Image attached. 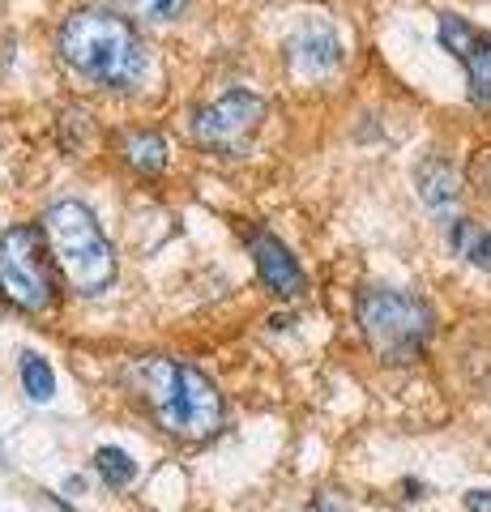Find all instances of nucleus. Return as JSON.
Segmentation results:
<instances>
[{
	"instance_id": "f257e3e1",
	"label": "nucleus",
	"mask_w": 491,
	"mask_h": 512,
	"mask_svg": "<svg viewBox=\"0 0 491 512\" xmlns=\"http://www.w3.org/2000/svg\"><path fill=\"white\" fill-rule=\"evenodd\" d=\"M129 380L137 384L141 402L150 406L158 427L171 431L176 440H210L223 427V397L201 367L154 355L133 363Z\"/></svg>"
},
{
	"instance_id": "f03ea898",
	"label": "nucleus",
	"mask_w": 491,
	"mask_h": 512,
	"mask_svg": "<svg viewBox=\"0 0 491 512\" xmlns=\"http://www.w3.org/2000/svg\"><path fill=\"white\" fill-rule=\"evenodd\" d=\"M60 56L82 77L112 90H133L146 73V47L133 26L107 9H82L60 26Z\"/></svg>"
},
{
	"instance_id": "7ed1b4c3",
	"label": "nucleus",
	"mask_w": 491,
	"mask_h": 512,
	"mask_svg": "<svg viewBox=\"0 0 491 512\" xmlns=\"http://www.w3.org/2000/svg\"><path fill=\"white\" fill-rule=\"evenodd\" d=\"M43 239L52 244V261L77 295H103L116 282L112 244L82 201H60L43 214Z\"/></svg>"
},
{
	"instance_id": "20e7f679",
	"label": "nucleus",
	"mask_w": 491,
	"mask_h": 512,
	"mask_svg": "<svg viewBox=\"0 0 491 512\" xmlns=\"http://www.w3.org/2000/svg\"><path fill=\"white\" fill-rule=\"evenodd\" d=\"M355 320L372 346V355L389 367L415 363L436 333L432 303H423L410 291H393V286H363L355 303Z\"/></svg>"
},
{
	"instance_id": "39448f33",
	"label": "nucleus",
	"mask_w": 491,
	"mask_h": 512,
	"mask_svg": "<svg viewBox=\"0 0 491 512\" xmlns=\"http://www.w3.org/2000/svg\"><path fill=\"white\" fill-rule=\"evenodd\" d=\"M0 295L22 312H43L52 303L56 278L43 256V227H9L0 235Z\"/></svg>"
},
{
	"instance_id": "423d86ee",
	"label": "nucleus",
	"mask_w": 491,
	"mask_h": 512,
	"mask_svg": "<svg viewBox=\"0 0 491 512\" xmlns=\"http://www.w3.org/2000/svg\"><path fill=\"white\" fill-rule=\"evenodd\" d=\"M265 116H269V103L261 99V94L231 90L218 103L193 111L188 133H193L197 146H205L218 158H244L252 150V141H257V133H261Z\"/></svg>"
},
{
	"instance_id": "0eeeda50",
	"label": "nucleus",
	"mask_w": 491,
	"mask_h": 512,
	"mask_svg": "<svg viewBox=\"0 0 491 512\" xmlns=\"http://www.w3.org/2000/svg\"><path fill=\"white\" fill-rule=\"evenodd\" d=\"M436 39L466 69V99L474 107H491V35L487 30L470 26L457 13H440Z\"/></svg>"
},
{
	"instance_id": "6e6552de",
	"label": "nucleus",
	"mask_w": 491,
	"mask_h": 512,
	"mask_svg": "<svg viewBox=\"0 0 491 512\" xmlns=\"http://www.w3.org/2000/svg\"><path fill=\"white\" fill-rule=\"evenodd\" d=\"M248 252H252V265H257L261 282H265L278 299L304 295L308 278H304V269H299L295 252L282 244L278 235H269V231H248Z\"/></svg>"
},
{
	"instance_id": "1a4fd4ad",
	"label": "nucleus",
	"mask_w": 491,
	"mask_h": 512,
	"mask_svg": "<svg viewBox=\"0 0 491 512\" xmlns=\"http://www.w3.org/2000/svg\"><path fill=\"white\" fill-rule=\"evenodd\" d=\"M287 52H291V69L308 73V77H325L342 64V43H338L334 30L321 26V22L299 30V35L287 43Z\"/></svg>"
},
{
	"instance_id": "9d476101",
	"label": "nucleus",
	"mask_w": 491,
	"mask_h": 512,
	"mask_svg": "<svg viewBox=\"0 0 491 512\" xmlns=\"http://www.w3.org/2000/svg\"><path fill=\"white\" fill-rule=\"evenodd\" d=\"M415 188H419V201L427 205V210L445 214L453 210V201L462 197V180H457V171L449 158H423V163L415 167Z\"/></svg>"
},
{
	"instance_id": "9b49d317",
	"label": "nucleus",
	"mask_w": 491,
	"mask_h": 512,
	"mask_svg": "<svg viewBox=\"0 0 491 512\" xmlns=\"http://www.w3.org/2000/svg\"><path fill=\"white\" fill-rule=\"evenodd\" d=\"M449 248L462 256V261L479 265V269H491V231L483 227V222L457 218L453 227H449Z\"/></svg>"
},
{
	"instance_id": "f8f14e48",
	"label": "nucleus",
	"mask_w": 491,
	"mask_h": 512,
	"mask_svg": "<svg viewBox=\"0 0 491 512\" xmlns=\"http://www.w3.org/2000/svg\"><path fill=\"white\" fill-rule=\"evenodd\" d=\"M120 150H124V158H129V167L146 171V175L167 167V137L154 133V128H137V133H129L120 141Z\"/></svg>"
},
{
	"instance_id": "ddd939ff",
	"label": "nucleus",
	"mask_w": 491,
	"mask_h": 512,
	"mask_svg": "<svg viewBox=\"0 0 491 512\" xmlns=\"http://www.w3.org/2000/svg\"><path fill=\"white\" fill-rule=\"evenodd\" d=\"M94 470H99V478L112 491H124L137 478V461L124 453V448L116 444H103V448H94Z\"/></svg>"
},
{
	"instance_id": "4468645a",
	"label": "nucleus",
	"mask_w": 491,
	"mask_h": 512,
	"mask_svg": "<svg viewBox=\"0 0 491 512\" xmlns=\"http://www.w3.org/2000/svg\"><path fill=\"white\" fill-rule=\"evenodd\" d=\"M18 376H22V389H26L30 402H52V393H56V372H52V363H47L43 355L26 350L22 363H18Z\"/></svg>"
},
{
	"instance_id": "2eb2a0df",
	"label": "nucleus",
	"mask_w": 491,
	"mask_h": 512,
	"mask_svg": "<svg viewBox=\"0 0 491 512\" xmlns=\"http://www.w3.org/2000/svg\"><path fill=\"white\" fill-rule=\"evenodd\" d=\"M124 9L146 22H171L184 13V0H124Z\"/></svg>"
},
{
	"instance_id": "dca6fc26",
	"label": "nucleus",
	"mask_w": 491,
	"mask_h": 512,
	"mask_svg": "<svg viewBox=\"0 0 491 512\" xmlns=\"http://www.w3.org/2000/svg\"><path fill=\"white\" fill-rule=\"evenodd\" d=\"M308 512H346V500H342L338 491H321V495H316V500L308 504Z\"/></svg>"
},
{
	"instance_id": "f3484780",
	"label": "nucleus",
	"mask_w": 491,
	"mask_h": 512,
	"mask_svg": "<svg viewBox=\"0 0 491 512\" xmlns=\"http://www.w3.org/2000/svg\"><path fill=\"white\" fill-rule=\"evenodd\" d=\"M462 504H466V512H491V491L470 487V491L462 495Z\"/></svg>"
},
{
	"instance_id": "a211bd4d",
	"label": "nucleus",
	"mask_w": 491,
	"mask_h": 512,
	"mask_svg": "<svg viewBox=\"0 0 491 512\" xmlns=\"http://www.w3.org/2000/svg\"><path fill=\"white\" fill-rule=\"evenodd\" d=\"M474 184L483 188V197L491 201V154L483 158V167H474Z\"/></svg>"
}]
</instances>
